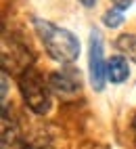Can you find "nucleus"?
I'll list each match as a JSON object with an SVG mask.
<instances>
[{"instance_id":"nucleus-5","label":"nucleus","mask_w":136,"mask_h":149,"mask_svg":"<svg viewBox=\"0 0 136 149\" xmlns=\"http://www.w3.org/2000/svg\"><path fill=\"white\" fill-rule=\"evenodd\" d=\"M48 84H50V88H52L57 95H61L65 99L75 97L77 93H80V88H82L80 74L71 72V69H69V72H55V74H50Z\"/></svg>"},{"instance_id":"nucleus-7","label":"nucleus","mask_w":136,"mask_h":149,"mask_svg":"<svg viewBox=\"0 0 136 149\" xmlns=\"http://www.w3.org/2000/svg\"><path fill=\"white\" fill-rule=\"evenodd\" d=\"M115 46H117V51L128 57L130 61L136 63V34H124L119 36L117 40H115Z\"/></svg>"},{"instance_id":"nucleus-3","label":"nucleus","mask_w":136,"mask_h":149,"mask_svg":"<svg viewBox=\"0 0 136 149\" xmlns=\"http://www.w3.org/2000/svg\"><path fill=\"white\" fill-rule=\"evenodd\" d=\"M90 82L94 86V91H103L105 88V80H107V61L103 55V36L99 29L90 32Z\"/></svg>"},{"instance_id":"nucleus-1","label":"nucleus","mask_w":136,"mask_h":149,"mask_svg":"<svg viewBox=\"0 0 136 149\" xmlns=\"http://www.w3.org/2000/svg\"><path fill=\"white\" fill-rule=\"evenodd\" d=\"M34 27L40 36V40L44 42V48L55 61L73 63L80 57V40L69 29L59 27L50 21H44V19H34Z\"/></svg>"},{"instance_id":"nucleus-2","label":"nucleus","mask_w":136,"mask_h":149,"mask_svg":"<svg viewBox=\"0 0 136 149\" xmlns=\"http://www.w3.org/2000/svg\"><path fill=\"white\" fill-rule=\"evenodd\" d=\"M19 88H21L23 101L27 107L36 113H48L52 107V97H50V84L44 82V78L36 69H25L19 76Z\"/></svg>"},{"instance_id":"nucleus-10","label":"nucleus","mask_w":136,"mask_h":149,"mask_svg":"<svg viewBox=\"0 0 136 149\" xmlns=\"http://www.w3.org/2000/svg\"><path fill=\"white\" fill-rule=\"evenodd\" d=\"M80 2H82V4H84L86 8H92V6L96 4V0H80Z\"/></svg>"},{"instance_id":"nucleus-6","label":"nucleus","mask_w":136,"mask_h":149,"mask_svg":"<svg viewBox=\"0 0 136 149\" xmlns=\"http://www.w3.org/2000/svg\"><path fill=\"white\" fill-rule=\"evenodd\" d=\"M130 76V65L124 57H111L107 61V80L113 84H122Z\"/></svg>"},{"instance_id":"nucleus-8","label":"nucleus","mask_w":136,"mask_h":149,"mask_svg":"<svg viewBox=\"0 0 136 149\" xmlns=\"http://www.w3.org/2000/svg\"><path fill=\"white\" fill-rule=\"evenodd\" d=\"M103 23L107 27H119L124 23V13L119 8H109V11L103 15Z\"/></svg>"},{"instance_id":"nucleus-9","label":"nucleus","mask_w":136,"mask_h":149,"mask_svg":"<svg viewBox=\"0 0 136 149\" xmlns=\"http://www.w3.org/2000/svg\"><path fill=\"white\" fill-rule=\"evenodd\" d=\"M111 2L115 4V8H119V11H126L128 6H132L134 0H111Z\"/></svg>"},{"instance_id":"nucleus-4","label":"nucleus","mask_w":136,"mask_h":149,"mask_svg":"<svg viewBox=\"0 0 136 149\" xmlns=\"http://www.w3.org/2000/svg\"><path fill=\"white\" fill-rule=\"evenodd\" d=\"M30 53H27V48L21 46L19 42L15 40H2V72L8 74H19L21 76L25 69H30Z\"/></svg>"}]
</instances>
